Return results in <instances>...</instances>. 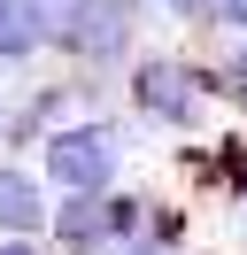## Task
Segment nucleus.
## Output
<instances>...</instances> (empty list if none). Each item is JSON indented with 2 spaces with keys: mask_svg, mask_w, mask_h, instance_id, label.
I'll return each mask as SVG.
<instances>
[{
  "mask_svg": "<svg viewBox=\"0 0 247 255\" xmlns=\"http://www.w3.org/2000/svg\"><path fill=\"white\" fill-rule=\"evenodd\" d=\"M116 162H124V131L108 124V116L62 124L54 139H46V178H54L62 193H108L116 186Z\"/></svg>",
  "mask_w": 247,
  "mask_h": 255,
  "instance_id": "f257e3e1",
  "label": "nucleus"
},
{
  "mask_svg": "<svg viewBox=\"0 0 247 255\" xmlns=\"http://www.w3.org/2000/svg\"><path fill=\"white\" fill-rule=\"evenodd\" d=\"M193 93H201V78L178 54H139V70H131V109L139 116H154V124H193Z\"/></svg>",
  "mask_w": 247,
  "mask_h": 255,
  "instance_id": "f03ea898",
  "label": "nucleus"
},
{
  "mask_svg": "<svg viewBox=\"0 0 247 255\" xmlns=\"http://www.w3.org/2000/svg\"><path fill=\"white\" fill-rule=\"evenodd\" d=\"M46 47V8L39 0H0V62H31Z\"/></svg>",
  "mask_w": 247,
  "mask_h": 255,
  "instance_id": "7ed1b4c3",
  "label": "nucleus"
},
{
  "mask_svg": "<svg viewBox=\"0 0 247 255\" xmlns=\"http://www.w3.org/2000/svg\"><path fill=\"white\" fill-rule=\"evenodd\" d=\"M108 232H116L108 193H70V201H62V240H70V248H101Z\"/></svg>",
  "mask_w": 247,
  "mask_h": 255,
  "instance_id": "20e7f679",
  "label": "nucleus"
},
{
  "mask_svg": "<svg viewBox=\"0 0 247 255\" xmlns=\"http://www.w3.org/2000/svg\"><path fill=\"white\" fill-rule=\"evenodd\" d=\"M46 224V201L31 193L23 170H0V232H39Z\"/></svg>",
  "mask_w": 247,
  "mask_h": 255,
  "instance_id": "39448f33",
  "label": "nucleus"
},
{
  "mask_svg": "<svg viewBox=\"0 0 247 255\" xmlns=\"http://www.w3.org/2000/svg\"><path fill=\"white\" fill-rule=\"evenodd\" d=\"M216 85H224L232 101H247V31H232V54H224V70H216Z\"/></svg>",
  "mask_w": 247,
  "mask_h": 255,
  "instance_id": "423d86ee",
  "label": "nucleus"
},
{
  "mask_svg": "<svg viewBox=\"0 0 247 255\" xmlns=\"http://www.w3.org/2000/svg\"><path fill=\"white\" fill-rule=\"evenodd\" d=\"M162 8H170L178 23H209V8H216V0H162Z\"/></svg>",
  "mask_w": 247,
  "mask_h": 255,
  "instance_id": "0eeeda50",
  "label": "nucleus"
},
{
  "mask_svg": "<svg viewBox=\"0 0 247 255\" xmlns=\"http://www.w3.org/2000/svg\"><path fill=\"white\" fill-rule=\"evenodd\" d=\"M209 16H216V23H224V31H247V0H216Z\"/></svg>",
  "mask_w": 247,
  "mask_h": 255,
  "instance_id": "6e6552de",
  "label": "nucleus"
},
{
  "mask_svg": "<svg viewBox=\"0 0 247 255\" xmlns=\"http://www.w3.org/2000/svg\"><path fill=\"white\" fill-rule=\"evenodd\" d=\"M224 162H232V178H240V186H247V131H240V139L224 147Z\"/></svg>",
  "mask_w": 247,
  "mask_h": 255,
  "instance_id": "1a4fd4ad",
  "label": "nucleus"
},
{
  "mask_svg": "<svg viewBox=\"0 0 247 255\" xmlns=\"http://www.w3.org/2000/svg\"><path fill=\"white\" fill-rule=\"evenodd\" d=\"M124 255H162V240H124Z\"/></svg>",
  "mask_w": 247,
  "mask_h": 255,
  "instance_id": "9d476101",
  "label": "nucleus"
},
{
  "mask_svg": "<svg viewBox=\"0 0 247 255\" xmlns=\"http://www.w3.org/2000/svg\"><path fill=\"white\" fill-rule=\"evenodd\" d=\"M0 255H31V248H23V232H8V240H0Z\"/></svg>",
  "mask_w": 247,
  "mask_h": 255,
  "instance_id": "9b49d317",
  "label": "nucleus"
}]
</instances>
